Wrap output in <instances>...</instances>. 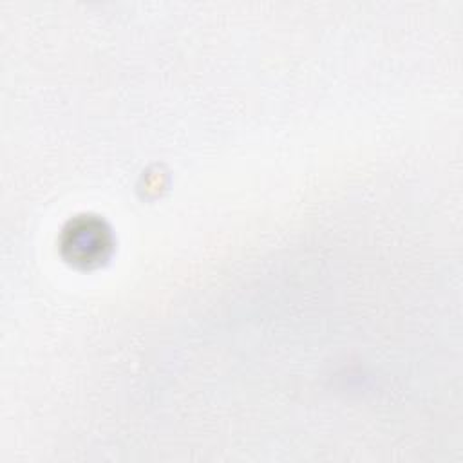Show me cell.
<instances>
[{"mask_svg": "<svg viewBox=\"0 0 463 463\" xmlns=\"http://www.w3.org/2000/svg\"><path fill=\"white\" fill-rule=\"evenodd\" d=\"M107 233L101 230L99 222H89L81 221L78 226H74L69 233V241L65 246L71 248L72 259L89 262L101 255L103 248L107 246Z\"/></svg>", "mask_w": 463, "mask_h": 463, "instance_id": "obj_1", "label": "cell"}]
</instances>
